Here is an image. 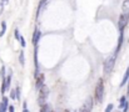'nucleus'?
<instances>
[{"mask_svg": "<svg viewBox=\"0 0 129 112\" xmlns=\"http://www.w3.org/2000/svg\"><path fill=\"white\" fill-rule=\"evenodd\" d=\"M15 95H16V91H15V90H13V91H12V98H16V96H15Z\"/></svg>", "mask_w": 129, "mask_h": 112, "instance_id": "obj_16", "label": "nucleus"}, {"mask_svg": "<svg viewBox=\"0 0 129 112\" xmlns=\"http://www.w3.org/2000/svg\"><path fill=\"white\" fill-rule=\"evenodd\" d=\"M125 97H122L120 98V106H119V107H123V108H124V106H125Z\"/></svg>", "mask_w": 129, "mask_h": 112, "instance_id": "obj_13", "label": "nucleus"}, {"mask_svg": "<svg viewBox=\"0 0 129 112\" xmlns=\"http://www.w3.org/2000/svg\"><path fill=\"white\" fill-rule=\"evenodd\" d=\"M19 40H20V42H21V46H25V40H24V39L20 36V39H19Z\"/></svg>", "mask_w": 129, "mask_h": 112, "instance_id": "obj_17", "label": "nucleus"}, {"mask_svg": "<svg viewBox=\"0 0 129 112\" xmlns=\"http://www.w3.org/2000/svg\"><path fill=\"white\" fill-rule=\"evenodd\" d=\"M128 20H129V15H125V14H122L120 15V18H119V29H120V31L123 32V30H124V27L127 26V24H128Z\"/></svg>", "mask_w": 129, "mask_h": 112, "instance_id": "obj_5", "label": "nucleus"}, {"mask_svg": "<svg viewBox=\"0 0 129 112\" xmlns=\"http://www.w3.org/2000/svg\"><path fill=\"white\" fill-rule=\"evenodd\" d=\"M39 39H40V31L39 30H35L34 31V36H33V44L36 46V44H38V41H39Z\"/></svg>", "mask_w": 129, "mask_h": 112, "instance_id": "obj_9", "label": "nucleus"}, {"mask_svg": "<svg viewBox=\"0 0 129 112\" xmlns=\"http://www.w3.org/2000/svg\"><path fill=\"white\" fill-rule=\"evenodd\" d=\"M128 78H129V69H127V71H125L124 77H123V81H122V83H120V86H124V85H125L127 81H128Z\"/></svg>", "mask_w": 129, "mask_h": 112, "instance_id": "obj_10", "label": "nucleus"}, {"mask_svg": "<svg viewBox=\"0 0 129 112\" xmlns=\"http://www.w3.org/2000/svg\"><path fill=\"white\" fill-rule=\"evenodd\" d=\"M122 10H123V14L129 15V0H124V1H123Z\"/></svg>", "mask_w": 129, "mask_h": 112, "instance_id": "obj_7", "label": "nucleus"}, {"mask_svg": "<svg viewBox=\"0 0 129 112\" xmlns=\"http://www.w3.org/2000/svg\"><path fill=\"white\" fill-rule=\"evenodd\" d=\"M15 37L18 39V40L20 39V35H19V31H18V30H15Z\"/></svg>", "mask_w": 129, "mask_h": 112, "instance_id": "obj_18", "label": "nucleus"}, {"mask_svg": "<svg viewBox=\"0 0 129 112\" xmlns=\"http://www.w3.org/2000/svg\"><path fill=\"white\" fill-rule=\"evenodd\" d=\"M36 77V82H35V87L39 90L41 86H43V83H44V75H38L35 76Z\"/></svg>", "mask_w": 129, "mask_h": 112, "instance_id": "obj_6", "label": "nucleus"}, {"mask_svg": "<svg viewBox=\"0 0 129 112\" xmlns=\"http://www.w3.org/2000/svg\"><path fill=\"white\" fill-rule=\"evenodd\" d=\"M52 112H54V111H52Z\"/></svg>", "mask_w": 129, "mask_h": 112, "instance_id": "obj_25", "label": "nucleus"}, {"mask_svg": "<svg viewBox=\"0 0 129 112\" xmlns=\"http://www.w3.org/2000/svg\"><path fill=\"white\" fill-rule=\"evenodd\" d=\"M1 31H0V36H3L4 35V32H5V29H6V24H5V21H3V24H1Z\"/></svg>", "mask_w": 129, "mask_h": 112, "instance_id": "obj_11", "label": "nucleus"}, {"mask_svg": "<svg viewBox=\"0 0 129 112\" xmlns=\"http://www.w3.org/2000/svg\"><path fill=\"white\" fill-rule=\"evenodd\" d=\"M113 106L114 105H108V107H106V110H105V112H111V110H113Z\"/></svg>", "mask_w": 129, "mask_h": 112, "instance_id": "obj_15", "label": "nucleus"}, {"mask_svg": "<svg viewBox=\"0 0 129 112\" xmlns=\"http://www.w3.org/2000/svg\"><path fill=\"white\" fill-rule=\"evenodd\" d=\"M92 108H93V100H92V97H88L87 101L84 102L80 112H92Z\"/></svg>", "mask_w": 129, "mask_h": 112, "instance_id": "obj_4", "label": "nucleus"}, {"mask_svg": "<svg viewBox=\"0 0 129 112\" xmlns=\"http://www.w3.org/2000/svg\"><path fill=\"white\" fill-rule=\"evenodd\" d=\"M128 95H129V85H128Z\"/></svg>", "mask_w": 129, "mask_h": 112, "instance_id": "obj_23", "label": "nucleus"}, {"mask_svg": "<svg viewBox=\"0 0 129 112\" xmlns=\"http://www.w3.org/2000/svg\"><path fill=\"white\" fill-rule=\"evenodd\" d=\"M9 112H14V107H13V106H9Z\"/></svg>", "mask_w": 129, "mask_h": 112, "instance_id": "obj_20", "label": "nucleus"}, {"mask_svg": "<svg viewBox=\"0 0 129 112\" xmlns=\"http://www.w3.org/2000/svg\"><path fill=\"white\" fill-rule=\"evenodd\" d=\"M19 60H20V64H21V65H24V52H20Z\"/></svg>", "mask_w": 129, "mask_h": 112, "instance_id": "obj_14", "label": "nucleus"}, {"mask_svg": "<svg viewBox=\"0 0 129 112\" xmlns=\"http://www.w3.org/2000/svg\"><path fill=\"white\" fill-rule=\"evenodd\" d=\"M49 111V106L45 103V105H43L41 106V110H40V112H48Z\"/></svg>", "mask_w": 129, "mask_h": 112, "instance_id": "obj_12", "label": "nucleus"}, {"mask_svg": "<svg viewBox=\"0 0 129 112\" xmlns=\"http://www.w3.org/2000/svg\"><path fill=\"white\" fill-rule=\"evenodd\" d=\"M3 4H4V3L1 1V0H0V14L3 13Z\"/></svg>", "mask_w": 129, "mask_h": 112, "instance_id": "obj_19", "label": "nucleus"}, {"mask_svg": "<svg viewBox=\"0 0 129 112\" xmlns=\"http://www.w3.org/2000/svg\"><path fill=\"white\" fill-rule=\"evenodd\" d=\"M48 93H49V90L45 85H43L40 88H39V103H40L41 106L45 105V101H47V97H48Z\"/></svg>", "mask_w": 129, "mask_h": 112, "instance_id": "obj_3", "label": "nucleus"}, {"mask_svg": "<svg viewBox=\"0 0 129 112\" xmlns=\"http://www.w3.org/2000/svg\"><path fill=\"white\" fill-rule=\"evenodd\" d=\"M1 1H3V3H8V1H9V0H1Z\"/></svg>", "mask_w": 129, "mask_h": 112, "instance_id": "obj_21", "label": "nucleus"}, {"mask_svg": "<svg viewBox=\"0 0 129 112\" xmlns=\"http://www.w3.org/2000/svg\"><path fill=\"white\" fill-rule=\"evenodd\" d=\"M23 112H29V111H28V110H24V111H23Z\"/></svg>", "mask_w": 129, "mask_h": 112, "instance_id": "obj_22", "label": "nucleus"}, {"mask_svg": "<svg viewBox=\"0 0 129 112\" xmlns=\"http://www.w3.org/2000/svg\"><path fill=\"white\" fill-rule=\"evenodd\" d=\"M64 112H68V111H64Z\"/></svg>", "mask_w": 129, "mask_h": 112, "instance_id": "obj_24", "label": "nucleus"}, {"mask_svg": "<svg viewBox=\"0 0 129 112\" xmlns=\"http://www.w3.org/2000/svg\"><path fill=\"white\" fill-rule=\"evenodd\" d=\"M115 57H117V55L114 54L113 56H110L109 59L105 60V62H104V74L105 75H108L109 72L113 70V66H114V62H115Z\"/></svg>", "mask_w": 129, "mask_h": 112, "instance_id": "obj_2", "label": "nucleus"}, {"mask_svg": "<svg viewBox=\"0 0 129 112\" xmlns=\"http://www.w3.org/2000/svg\"><path fill=\"white\" fill-rule=\"evenodd\" d=\"M103 96H104V82L100 78L97 83V86H95V101L97 102H102Z\"/></svg>", "mask_w": 129, "mask_h": 112, "instance_id": "obj_1", "label": "nucleus"}, {"mask_svg": "<svg viewBox=\"0 0 129 112\" xmlns=\"http://www.w3.org/2000/svg\"><path fill=\"white\" fill-rule=\"evenodd\" d=\"M6 108H8V98L4 97L3 102L0 103V112H6Z\"/></svg>", "mask_w": 129, "mask_h": 112, "instance_id": "obj_8", "label": "nucleus"}]
</instances>
